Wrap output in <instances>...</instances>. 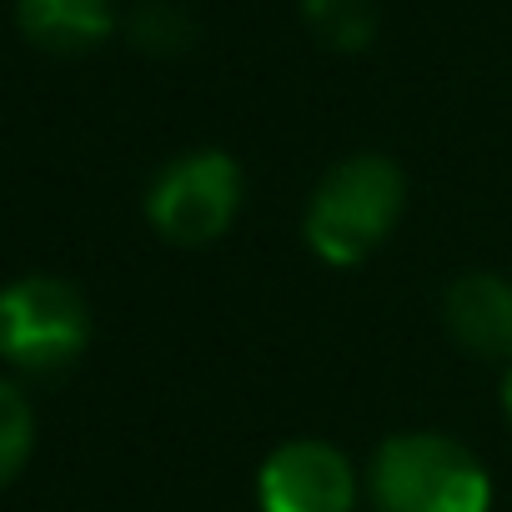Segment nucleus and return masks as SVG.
<instances>
[{"mask_svg":"<svg viewBox=\"0 0 512 512\" xmlns=\"http://www.w3.org/2000/svg\"><path fill=\"white\" fill-rule=\"evenodd\" d=\"M402 206L407 181L387 156H347L317 181L302 236L327 267H357L392 236Z\"/></svg>","mask_w":512,"mask_h":512,"instance_id":"obj_1","label":"nucleus"},{"mask_svg":"<svg viewBox=\"0 0 512 512\" xmlns=\"http://www.w3.org/2000/svg\"><path fill=\"white\" fill-rule=\"evenodd\" d=\"M377 512H492V477L472 447L442 432H397L367 467Z\"/></svg>","mask_w":512,"mask_h":512,"instance_id":"obj_2","label":"nucleus"},{"mask_svg":"<svg viewBox=\"0 0 512 512\" xmlns=\"http://www.w3.org/2000/svg\"><path fill=\"white\" fill-rule=\"evenodd\" d=\"M91 342V307L61 277L0 287V357L21 372H61Z\"/></svg>","mask_w":512,"mask_h":512,"instance_id":"obj_3","label":"nucleus"},{"mask_svg":"<svg viewBox=\"0 0 512 512\" xmlns=\"http://www.w3.org/2000/svg\"><path fill=\"white\" fill-rule=\"evenodd\" d=\"M241 211V166L226 151L176 156L146 191V216L171 246H211Z\"/></svg>","mask_w":512,"mask_h":512,"instance_id":"obj_4","label":"nucleus"},{"mask_svg":"<svg viewBox=\"0 0 512 512\" xmlns=\"http://www.w3.org/2000/svg\"><path fill=\"white\" fill-rule=\"evenodd\" d=\"M256 507L262 512H352L357 472L347 452L322 437L282 442L256 472Z\"/></svg>","mask_w":512,"mask_h":512,"instance_id":"obj_5","label":"nucleus"},{"mask_svg":"<svg viewBox=\"0 0 512 512\" xmlns=\"http://www.w3.org/2000/svg\"><path fill=\"white\" fill-rule=\"evenodd\" d=\"M442 322L452 342L487 362H512V282L467 272L442 292Z\"/></svg>","mask_w":512,"mask_h":512,"instance_id":"obj_6","label":"nucleus"},{"mask_svg":"<svg viewBox=\"0 0 512 512\" xmlns=\"http://www.w3.org/2000/svg\"><path fill=\"white\" fill-rule=\"evenodd\" d=\"M21 36L51 56H86L116 31V0H16Z\"/></svg>","mask_w":512,"mask_h":512,"instance_id":"obj_7","label":"nucleus"},{"mask_svg":"<svg viewBox=\"0 0 512 512\" xmlns=\"http://www.w3.org/2000/svg\"><path fill=\"white\" fill-rule=\"evenodd\" d=\"M302 16L332 51H367L377 36V0H302Z\"/></svg>","mask_w":512,"mask_h":512,"instance_id":"obj_8","label":"nucleus"},{"mask_svg":"<svg viewBox=\"0 0 512 512\" xmlns=\"http://www.w3.org/2000/svg\"><path fill=\"white\" fill-rule=\"evenodd\" d=\"M31 447H36V412L16 382L0 377V487L21 477V467L31 462Z\"/></svg>","mask_w":512,"mask_h":512,"instance_id":"obj_9","label":"nucleus"},{"mask_svg":"<svg viewBox=\"0 0 512 512\" xmlns=\"http://www.w3.org/2000/svg\"><path fill=\"white\" fill-rule=\"evenodd\" d=\"M191 36H196L191 16H186L181 6H166V0H156V6H141L136 21H131V41H136L141 51H151V56H176V51L191 46Z\"/></svg>","mask_w":512,"mask_h":512,"instance_id":"obj_10","label":"nucleus"},{"mask_svg":"<svg viewBox=\"0 0 512 512\" xmlns=\"http://www.w3.org/2000/svg\"><path fill=\"white\" fill-rule=\"evenodd\" d=\"M502 412H507V422H512V362H507V377H502Z\"/></svg>","mask_w":512,"mask_h":512,"instance_id":"obj_11","label":"nucleus"}]
</instances>
